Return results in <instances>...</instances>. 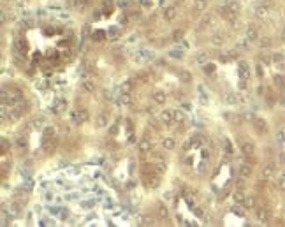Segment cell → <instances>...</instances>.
I'll return each mask as SVG.
<instances>
[{"instance_id":"8d00e7d4","label":"cell","mask_w":285,"mask_h":227,"mask_svg":"<svg viewBox=\"0 0 285 227\" xmlns=\"http://www.w3.org/2000/svg\"><path fill=\"white\" fill-rule=\"evenodd\" d=\"M213 44H215V46H218V44H222V37L215 35V37H213Z\"/></svg>"},{"instance_id":"d590c367","label":"cell","mask_w":285,"mask_h":227,"mask_svg":"<svg viewBox=\"0 0 285 227\" xmlns=\"http://www.w3.org/2000/svg\"><path fill=\"white\" fill-rule=\"evenodd\" d=\"M211 21H213V16H211V14H206V18L202 20V23H206V25H208V23H211Z\"/></svg>"},{"instance_id":"7402d4cb","label":"cell","mask_w":285,"mask_h":227,"mask_svg":"<svg viewBox=\"0 0 285 227\" xmlns=\"http://www.w3.org/2000/svg\"><path fill=\"white\" fill-rule=\"evenodd\" d=\"M83 90H85V92L93 93V92H95V83H93V81H90V79L83 81Z\"/></svg>"},{"instance_id":"ffe728a7","label":"cell","mask_w":285,"mask_h":227,"mask_svg":"<svg viewBox=\"0 0 285 227\" xmlns=\"http://www.w3.org/2000/svg\"><path fill=\"white\" fill-rule=\"evenodd\" d=\"M172 114H174V121H176V123H183V121H185V114H183L181 109H174Z\"/></svg>"},{"instance_id":"b9f144b4","label":"cell","mask_w":285,"mask_h":227,"mask_svg":"<svg viewBox=\"0 0 285 227\" xmlns=\"http://www.w3.org/2000/svg\"><path fill=\"white\" fill-rule=\"evenodd\" d=\"M118 6H120V7H127L128 2H127V0H118Z\"/></svg>"},{"instance_id":"5b68a950","label":"cell","mask_w":285,"mask_h":227,"mask_svg":"<svg viewBox=\"0 0 285 227\" xmlns=\"http://www.w3.org/2000/svg\"><path fill=\"white\" fill-rule=\"evenodd\" d=\"M150 150H151L150 139H141V141H139V151H141V153H148Z\"/></svg>"},{"instance_id":"ac0fdd59","label":"cell","mask_w":285,"mask_h":227,"mask_svg":"<svg viewBox=\"0 0 285 227\" xmlns=\"http://www.w3.org/2000/svg\"><path fill=\"white\" fill-rule=\"evenodd\" d=\"M132 88H134V83H132V81H125V83H121L120 92L121 93H130L132 92Z\"/></svg>"},{"instance_id":"ab89813d","label":"cell","mask_w":285,"mask_h":227,"mask_svg":"<svg viewBox=\"0 0 285 227\" xmlns=\"http://www.w3.org/2000/svg\"><path fill=\"white\" fill-rule=\"evenodd\" d=\"M229 102V104H232V102H236V95H227V99H225Z\"/></svg>"},{"instance_id":"4dcf8cb0","label":"cell","mask_w":285,"mask_h":227,"mask_svg":"<svg viewBox=\"0 0 285 227\" xmlns=\"http://www.w3.org/2000/svg\"><path fill=\"white\" fill-rule=\"evenodd\" d=\"M273 62H275V64H280V62H283V55H280V53H275V55H273Z\"/></svg>"},{"instance_id":"7a4b0ae2","label":"cell","mask_w":285,"mask_h":227,"mask_svg":"<svg viewBox=\"0 0 285 227\" xmlns=\"http://www.w3.org/2000/svg\"><path fill=\"white\" fill-rule=\"evenodd\" d=\"M257 220L262 222V224H268L269 222V210L268 208H259L257 210Z\"/></svg>"},{"instance_id":"836d02e7","label":"cell","mask_w":285,"mask_h":227,"mask_svg":"<svg viewBox=\"0 0 285 227\" xmlns=\"http://www.w3.org/2000/svg\"><path fill=\"white\" fill-rule=\"evenodd\" d=\"M243 118H245L246 121H254V120H255V118H254V114L250 113V111H245V113H243Z\"/></svg>"},{"instance_id":"6da1fadb","label":"cell","mask_w":285,"mask_h":227,"mask_svg":"<svg viewBox=\"0 0 285 227\" xmlns=\"http://www.w3.org/2000/svg\"><path fill=\"white\" fill-rule=\"evenodd\" d=\"M71 120L74 125H81L88 120V113L86 111H72L71 113Z\"/></svg>"},{"instance_id":"d6a6232c","label":"cell","mask_w":285,"mask_h":227,"mask_svg":"<svg viewBox=\"0 0 285 227\" xmlns=\"http://www.w3.org/2000/svg\"><path fill=\"white\" fill-rule=\"evenodd\" d=\"M276 187L280 188V190H283V192H285V176H283V178H280V180L276 181Z\"/></svg>"},{"instance_id":"83f0119b","label":"cell","mask_w":285,"mask_h":227,"mask_svg":"<svg viewBox=\"0 0 285 227\" xmlns=\"http://www.w3.org/2000/svg\"><path fill=\"white\" fill-rule=\"evenodd\" d=\"M229 9L238 14V13H239V4H238V2H231V4H229Z\"/></svg>"},{"instance_id":"d6986e66","label":"cell","mask_w":285,"mask_h":227,"mask_svg":"<svg viewBox=\"0 0 285 227\" xmlns=\"http://www.w3.org/2000/svg\"><path fill=\"white\" fill-rule=\"evenodd\" d=\"M65 107H67V102L62 99H58L57 100V104H55V107H53V113H60V111H65Z\"/></svg>"},{"instance_id":"f546056e","label":"cell","mask_w":285,"mask_h":227,"mask_svg":"<svg viewBox=\"0 0 285 227\" xmlns=\"http://www.w3.org/2000/svg\"><path fill=\"white\" fill-rule=\"evenodd\" d=\"M183 39V32L181 30H176L174 34H172V41H181Z\"/></svg>"},{"instance_id":"4316f807","label":"cell","mask_w":285,"mask_h":227,"mask_svg":"<svg viewBox=\"0 0 285 227\" xmlns=\"http://www.w3.org/2000/svg\"><path fill=\"white\" fill-rule=\"evenodd\" d=\"M169 55H171L172 58H183V50H180V48L178 50H172Z\"/></svg>"},{"instance_id":"cb8c5ba5","label":"cell","mask_w":285,"mask_h":227,"mask_svg":"<svg viewBox=\"0 0 285 227\" xmlns=\"http://www.w3.org/2000/svg\"><path fill=\"white\" fill-rule=\"evenodd\" d=\"M118 35H120V30H118V27H111V28H109V32H107V39L114 41V39H118Z\"/></svg>"},{"instance_id":"30bf717a","label":"cell","mask_w":285,"mask_h":227,"mask_svg":"<svg viewBox=\"0 0 285 227\" xmlns=\"http://www.w3.org/2000/svg\"><path fill=\"white\" fill-rule=\"evenodd\" d=\"M206 7H208V0H195V4H194V9H195L197 13L206 11Z\"/></svg>"},{"instance_id":"3957f363","label":"cell","mask_w":285,"mask_h":227,"mask_svg":"<svg viewBox=\"0 0 285 227\" xmlns=\"http://www.w3.org/2000/svg\"><path fill=\"white\" fill-rule=\"evenodd\" d=\"M257 37H259L257 27L255 25H250L248 28H246V41H257Z\"/></svg>"},{"instance_id":"e575fe53","label":"cell","mask_w":285,"mask_h":227,"mask_svg":"<svg viewBox=\"0 0 285 227\" xmlns=\"http://www.w3.org/2000/svg\"><path fill=\"white\" fill-rule=\"evenodd\" d=\"M139 2H141L142 7H151V4H153L151 0H139Z\"/></svg>"},{"instance_id":"7bdbcfd3","label":"cell","mask_w":285,"mask_h":227,"mask_svg":"<svg viewBox=\"0 0 285 227\" xmlns=\"http://www.w3.org/2000/svg\"><path fill=\"white\" fill-rule=\"evenodd\" d=\"M37 86H39V88H46V81H39Z\"/></svg>"},{"instance_id":"74e56055","label":"cell","mask_w":285,"mask_h":227,"mask_svg":"<svg viewBox=\"0 0 285 227\" xmlns=\"http://www.w3.org/2000/svg\"><path fill=\"white\" fill-rule=\"evenodd\" d=\"M158 174H160V173H164V171H165V164L164 162H160V164H158Z\"/></svg>"},{"instance_id":"2e32d148","label":"cell","mask_w":285,"mask_h":227,"mask_svg":"<svg viewBox=\"0 0 285 227\" xmlns=\"http://www.w3.org/2000/svg\"><path fill=\"white\" fill-rule=\"evenodd\" d=\"M95 125H97V127L99 128H102V127H106L107 125V114H99V116H97V120H95Z\"/></svg>"},{"instance_id":"8fae6325","label":"cell","mask_w":285,"mask_h":227,"mask_svg":"<svg viewBox=\"0 0 285 227\" xmlns=\"http://www.w3.org/2000/svg\"><path fill=\"white\" fill-rule=\"evenodd\" d=\"M239 76H241V81H246L250 76V72H248V65L246 64H239Z\"/></svg>"},{"instance_id":"52a82bcc","label":"cell","mask_w":285,"mask_h":227,"mask_svg":"<svg viewBox=\"0 0 285 227\" xmlns=\"http://www.w3.org/2000/svg\"><path fill=\"white\" fill-rule=\"evenodd\" d=\"M254 123H255V130L257 132H259V134H262V132H266V121L264 120H261V118H255V120H254Z\"/></svg>"},{"instance_id":"603a6c76","label":"cell","mask_w":285,"mask_h":227,"mask_svg":"<svg viewBox=\"0 0 285 227\" xmlns=\"http://www.w3.org/2000/svg\"><path fill=\"white\" fill-rule=\"evenodd\" d=\"M255 16L257 18H266L268 16V6H259L255 9Z\"/></svg>"},{"instance_id":"f35d334b","label":"cell","mask_w":285,"mask_h":227,"mask_svg":"<svg viewBox=\"0 0 285 227\" xmlns=\"http://www.w3.org/2000/svg\"><path fill=\"white\" fill-rule=\"evenodd\" d=\"M120 23H121V25H127V23H128V18H127L125 14L120 16Z\"/></svg>"},{"instance_id":"60d3db41","label":"cell","mask_w":285,"mask_h":227,"mask_svg":"<svg viewBox=\"0 0 285 227\" xmlns=\"http://www.w3.org/2000/svg\"><path fill=\"white\" fill-rule=\"evenodd\" d=\"M88 34H90V27H88V25H85V27H83V35H88Z\"/></svg>"},{"instance_id":"1f68e13d","label":"cell","mask_w":285,"mask_h":227,"mask_svg":"<svg viewBox=\"0 0 285 227\" xmlns=\"http://www.w3.org/2000/svg\"><path fill=\"white\" fill-rule=\"evenodd\" d=\"M158 215H160L162 218H167V208H165V206H160V208H158Z\"/></svg>"},{"instance_id":"7c38bea8","label":"cell","mask_w":285,"mask_h":227,"mask_svg":"<svg viewBox=\"0 0 285 227\" xmlns=\"http://www.w3.org/2000/svg\"><path fill=\"white\" fill-rule=\"evenodd\" d=\"M273 174H275V167H273L271 164H268V166H264L262 167V178L268 180V178H271Z\"/></svg>"},{"instance_id":"4fadbf2b","label":"cell","mask_w":285,"mask_h":227,"mask_svg":"<svg viewBox=\"0 0 285 227\" xmlns=\"http://www.w3.org/2000/svg\"><path fill=\"white\" fill-rule=\"evenodd\" d=\"M118 102H120L121 106H130V104H132V97H130V93H121L120 99H118Z\"/></svg>"},{"instance_id":"f1b7e54d","label":"cell","mask_w":285,"mask_h":227,"mask_svg":"<svg viewBox=\"0 0 285 227\" xmlns=\"http://www.w3.org/2000/svg\"><path fill=\"white\" fill-rule=\"evenodd\" d=\"M259 46H261V48H269L271 39H261V41H259Z\"/></svg>"},{"instance_id":"44dd1931","label":"cell","mask_w":285,"mask_h":227,"mask_svg":"<svg viewBox=\"0 0 285 227\" xmlns=\"http://www.w3.org/2000/svg\"><path fill=\"white\" fill-rule=\"evenodd\" d=\"M243 206H245V208H254V206H255V197H254V195H245V201H243Z\"/></svg>"},{"instance_id":"9c48e42d","label":"cell","mask_w":285,"mask_h":227,"mask_svg":"<svg viewBox=\"0 0 285 227\" xmlns=\"http://www.w3.org/2000/svg\"><path fill=\"white\" fill-rule=\"evenodd\" d=\"M21 114H23V107L18 106V107H14V109H11V111H9V118H11V120H18Z\"/></svg>"},{"instance_id":"9a60e30c","label":"cell","mask_w":285,"mask_h":227,"mask_svg":"<svg viewBox=\"0 0 285 227\" xmlns=\"http://www.w3.org/2000/svg\"><path fill=\"white\" fill-rule=\"evenodd\" d=\"M164 18L167 20V21H172V20L176 18V9L174 7H167L164 11Z\"/></svg>"},{"instance_id":"e0dca14e","label":"cell","mask_w":285,"mask_h":227,"mask_svg":"<svg viewBox=\"0 0 285 227\" xmlns=\"http://www.w3.org/2000/svg\"><path fill=\"white\" fill-rule=\"evenodd\" d=\"M252 174V167H250L248 164H243L241 167H239V176L241 178H248Z\"/></svg>"},{"instance_id":"5bb4252c","label":"cell","mask_w":285,"mask_h":227,"mask_svg":"<svg viewBox=\"0 0 285 227\" xmlns=\"http://www.w3.org/2000/svg\"><path fill=\"white\" fill-rule=\"evenodd\" d=\"M162 146H164V150H174L176 141L172 137H165V139H162Z\"/></svg>"},{"instance_id":"8992f818","label":"cell","mask_w":285,"mask_h":227,"mask_svg":"<svg viewBox=\"0 0 285 227\" xmlns=\"http://www.w3.org/2000/svg\"><path fill=\"white\" fill-rule=\"evenodd\" d=\"M151 99H153V102H155V104H164L167 97H165L164 92H160V90H158V92L153 93V97H151Z\"/></svg>"},{"instance_id":"484cf974","label":"cell","mask_w":285,"mask_h":227,"mask_svg":"<svg viewBox=\"0 0 285 227\" xmlns=\"http://www.w3.org/2000/svg\"><path fill=\"white\" fill-rule=\"evenodd\" d=\"M234 203H238V204H243V201H245V194H243L241 190H238V192H234Z\"/></svg>"},{"instance_id":"ba28073f","label":"cell","mask_w":285,"mask_h":227,"mask_svg":"<svg viewBox=\"0 0 285 227\" xmlns=\"http://www.w3.org/2000/svg\"><path fill=\"white\" fill-rule=\"evenodd\" d=\"M241 150H243V153H245L246 157L254 155V151H255V148H254V144H252V143H243Z\"/></svg>"},{"instance_id":"d4e9b609","label":"cell","mask_w":285,"mask_h":227,"mask_svg":"<svg viewBox=\"0 0 285 227\" xmlns=\"http://www.w3.org/2000/svg\"><path fill=\"white\" fill-rule=\"evenodd\" d=\"M208 60H209V57H208V53H199V55H197V57H195V62H197V64H206Z\"/></svg>"},{"instance_id":"277c9868","label":"cell","mask_w":285,"mask_h":227,"mask_svg":"<svg viewBox=\"0 0 285 227\" xmlns=\"http://www.w3.org/2000/svg\"><path fill=\"white\" fill-rule=\"evenodd\" d=\"M160 120H162V123H165V125H169L171 121H174V114H172V111H169V109L162 111V113H160Z\"/></svg>"}]
</instances>
